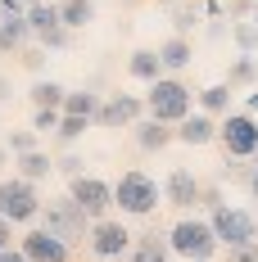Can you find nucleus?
<instances>
[{"mask_svg": "<svg viewBox=\"0 0 258 262\" xmlns=\"http://www.w3.org/2000/svg\"><path fill=\"white\" fill-rule=\"evenodd\" d=\"M158 199H163V185L141 167H131L113 181V208H123V217H150L158 208Z\"/></svg>", "mask_w": 258, "mask_h": 262, "instance_id": "f257e3e1", "label": "nucleus"}, {"mask_svg": "<svg viewBox=\"0 0 258 262\" xmlns=\"http://www.w3.org/2000/svg\"><path fill=\"white\" fill-rule=\"evenodd\" d=\"M145 100V118H158V122H168V127H177L181 118L190 113V86L186 81H177L172 73H163L158 81H150V91L141 95Z\"/></svg>", "mask_w": 258, "mask_h": 262, "instance_id": "f03ea898", "label": "nucleus"}, {"mask_svg": "<svg viewBox=\"0 0 258 262\" xmlns=\"http://www.w3.org/2000/svg\"><path fill=\"white\" fill-rule=\"evenodd\" d=\"M168 249H172V258H186V262H213V253L222 244L213 235L208 217H181L177 226L168 231Z\"/></svg>", "mask_w": 258, "mask_h": 262, "instance_id": "7ed1b4c3", "label": "nucleus"}, {"mask_svg": "<svg viewBox=\"0 0 258 262\" xmlns=\"http://www.w3.org/2000/svg\"><path fill=\"white\" fill-rule=\"evenodd\" d=\"M208 226L222 249H240V244H258V217L249 208H235V204H222V208L208 212Z\"/></svg>", "mask_w": 258, "mask_h": 262, "instance_id": "20e7f679", "label": "nucleus"}, {"mask_svg": "<svg viewBox=\"0 0 258 262\" xmlns=\"http://www.w3.org/2000/svg\"><path fill=\"white\" fill-rule=\"evenodd\" d=\"M41 231H50V235H59L64 244H77V239H86V231H91V217L64 194V199H50V204H41Z\"/></svg>", "mask_w": 258, "mask_h": 262, "instance_id": "39448f33", "label": "nucleus"}, {"mask_svg": "<svg viewBox=\"0 0 258 262\" xmlns=\"http://www.w3.org/2000/svg\"><path fill=\"white\" fill-rule=\"evenodd\" d=\"M41 194H36V185L23 181V177H9V181H0V217L5 222H14V226H27V222H36L41 217Z\"/></svg>", "mask_w": 258, "mask_h": 262, "instance_id": "423d86ee", "label": "nucleus"}, {"mask_svg": "<svg viewBox=\"0 0 258 262\" xmlns=\"http://www.w3.org/2000/svg\"><path fill=\"white\" fill-rule=\"evenodd\" d=\"M131 239L136 235H131L118 217H100V222H91V231H86V249H91L95 258H104V262H118L131 249Z\"/></svg>", "mask_w": 258, "mask_h": 262, "instance_id": "0eeeda50", "label": "nucleus"}, {"mask_svg": "<svg viewBox=\"0 0 258 262\" xmlns=\"http://www.w3.org/2000/svg\"><path fill=\"white\" fill-rule=\"evenodd\" d=\"M68 199L77 204L91 222H100V217H109V208H113V185L104 181V177H73L68 181Z\"/></svg>", "mask_w": 258, "mask_h": 262, "instance_id": "6e6552de", "label": "nucleus"}, {"mask_svg": "<svg viewBox=\"0 0 258 262\" xmlns=\"http://www.w3.org/2000/svg\"><path fill=\"white\" fill-rule=\"evenodd\" d=\"M217 140L227 145V158H254L258 154V122L254 113H227L217 122Z\"/></svg>", "mask_w": 258, "mask_h": 262, "instance_id": "1a4fd4ad", "label": "nucleus"}, {"mask_svg": "<svg viewBox=\"0 0 258 262\" xmlns=\"http://www.w3.org/2000/svg\"><path fill=\"white\" fill-rule=\"evenodd\" d=\"M200 185H204V181H200L190 167H172L168 181H163V199H168V208H181V212L200 208Z\"/></svg>", "mask_w": 258, "mask_h": 262, "instance_id": "9d476101", "label": "nucleus"}, {"mask_svg": "<svg viewBox=\"0 0 258 262\" xmlns=\"http://www.w3.org/2000/svg\"><path fill=\"white\" fill-rule=\"evenodd\" d=\"M136 118H145V100H141V95H127V91L104 95L100 113H95L100 127H127V122H136Z\"/></svg>", "mask_w": 258, "mask_h": 262, "instance_id": "9b49d317", "label": "nucleus"}, {"mask_svg": "<svg viewBox=\"0 0 258 262\" xmlns=\"http://www.w3.org/2000/svg\"><path fill=\"white\" fill-rule=\"evenodd\" d=\"M18 249H23L27 262H68V253H73V244H64L59 235H50V231H27L23 239H18Z\"/></svg>", "mask_w": 258, "mask_h": 262, "instance_id": "f8f14e48", "label": "nucleus"}, {"mask_svg": "<svg viewBox=\"0 0 258 262\" xmlns=\"http://www.w3.org/2000/svg\"><path fill=\"white\" fill-rule=\"evenodd\" d=\"M172 136H177L181 145L200 149V145H208V140H217V122H213L208 113H186L177 127H172Z\"/></svg>", "mask_w": 258, "mask_h": 262, "instance_id": "ddd939ff", "label": "nucleus"}, {"mask_svg": "<svg viewBox=\"0 0 258 262\" xmlns=\"http://www.w3.org/2000/svg\"><path fill=\"white\" fill-rule=\"evenodd\" d=\"M127 262H172V249H168V235H158V231H150V235H136L127 249Z\"/></svg>", "mask_w": 258, "mask_h": 262, "instance_id": "4468645a", "label": "nucleus"}, {"mask_svg": "<svg viewBox=\"0 0 258 262\" xmlns=\"http://www.w3.org/2000/svg\"><path fill=\"white\" fill-rule=\"evenodd\" d=\"M177 136L168 122H158V118H136V145L145 149V154H158L163 145H172Z\"/></svg>", "mask_w": 258, "mask_h": 262, "instance_id": "2eb2a0df", "label": "nucleus"}, {"mask_svg": "<svg viewBox=\"0 0 258 262\" xmlns=\"http://www.w3.org/2000/svg\"><path fill=\"white\" fill-rule=\"evenodd\" d=\"M190 59H195V50H190L186 36H168V41L158 46V63H163V73H181V68H190Z\"/></svg>", "mask_w": 258, "mask_h": 262, "instance_id": "dca6fc26", "label": "nucleus"}, {"mask_svg": "<svg viewBox=\"0 0 258 262\" xmlns=\"http://www.w3.org/2000/svg\"><path fill=\"white\" fill-rule=\"evenodd\" d=\"M27 27H32V36L36 32H50V27H64L59 23V0H27Z\"/></svg>", "mask_w": 258, "mask_h": 262, "instance_id": "f3484780", "label": "nucleus"}, {"mask_svg": "<svg viewBox=\"0 0 258 262\" xmlns=\"http://www.w3.org/2000/svg\"><path fill=\"white\" fill-rule=\"evenodd\" d=\"M14 167H18V177H23V181H46V177H50L54 172V158L50 154H41V149H32V154H18L14 158Z\"/></svg>", "mask_w": 258, "mask_h": 262, "instance_id": "a211bd4d", "label": "nucleus"}, {"mask_svg": "<svg viewBox=\"0 0 258 262\" xmlns=\"http://www.w3.org/2000/svg\"><path fill=\"white\" fill-rule=\"evenodd\" d=\"M100 100L104 95H95V91H68L64 95V113H73V118H86V122H95V113H100Z\"/></svg>", "mask_w": 258, "mask_h": 262, "instance_id": "6ab92c4d", "label": "nucleus"}, {"mask_svg": "<svg viewBox=\"0 0 258 262\" xmlns=\"http://www.w3.org/2000/svg\"><path fill=\"white\" fill-rule=\"evenodd\" d=\"M127 73L136 81H145V86H150V81H158L163 77V63H158V50H136L127 59Z\"/></svg>", "mask_w": 258, "mask_h": 262, "instance_id": "aec40b11", "label": "nucleus"}, {"mask_svg": "<svg viewBox=\"0 0 258 262\" xmlns=\"http://www.w3.org/2000/svg\"><path fill=\"white\" fill-rule=\"evenodd\" d=\"M27 41H32V27H27V18H5V23H0V54L23 50Z\"/></svg>", "mask_w": 258, "mask_h": 262, "instance_id": "412c9836", "label": "nucleus"}, {"mask_svg": "<svg viewBox=\"0 0 258 262\" xmlns=\"http://www.w3.org/2000/svg\"><path fill=\"white\" fill-rule=\"evenodd\" d=\"M200 113H231V86L227 81H213V86H204L200 91Z\"/></svg>", "mask_w": 258, "mask_h": 262, "instance_id": "4be33fe9", "label": "nucleus"}, {"mask_svg": "<svg viewBox=\"0 0 258 262\" xmlns=\"http://www.w3.org/2000/svg\"><path fill=\"white\" fill-rule=\"evenodd\" d=\"M91 18H95V5L91 0H59V23L68 27V32L73 27H86Z\"/></svg>", "mask_w": 258, "mask_h": 262, "instance_id": "5701e85b", "label": "nucleus"}, {"mask_svg": "<svg viewBox=\"0 0 258 262\" xmlns=\"http://www.w3.org/2000/svg\"><path fill=\"white\" fill-rule=\"evenodd\" d=\"M64 95H68V91H64V86H59V81H36V86H32V91H27V100H32V108H64Z\"/></svg>", "mask_w": 258, "mask_h": 262, "instance_id": "b1692460", "label": "nucleus"}, {"mask_svg": "<svg viewBox=\"0 0 258 262\" xmlns=\"http://www.w3.org/2000/svg\"><path fill=\"white\" fill-rule=\"evenodd\" d=\"M258 81V54H235L227 68V86H254Z\"/></svg>", "mask_w": 258, "mask_h": 262, "instance_id": "393cba45", "label": "nucleus"}, {"mask_svg": "<svg viewBox=\"0 0 258 262\" xmlns=\"http://www.w3.org/2000/svg\"><path fill=\"white\" fill-rule=\"evenodd\" d=\"M86 127H91L86 118H73V113H64V118H59V127H54V140H59V145H77L82 136H86Z\"/></svg>", "mask_w": 258, "mask_h": 262, "instance_id": "a878e982", "label": "nucleus"}, {"mask_svg": "<svg viewBox=\"0 0 258 262\" xmlns=\"http://www.w3.org/2000/svg\"><path fill=\"white\" fill-rule=\"evenodd\" d=\"M168 14H172V27H177V36H186L190 27L204 18V14H200V5H168Z\"/></svg>", "mask_w": 258, "mask_h": 262, "instance_id": "bb28decb", "label": "nucleus"}, {"mask_svg": "<svg viewBox=\"0 0 258 262\" xmlns=\"http://www.w3.org/2000/svg\"><path fill=\"white\" fill-rule=\"evenodd\" d=\"M249 172H254V163H249V158H227V163H222V172H217V181L245 185V181H249Z\"/></svg>", "mask_w": 258, "mask_h": 262, "instance_id": "cd10ccee", "label": "nucleus"}, {"mask_svg": "<svg viewBox=\"0 0 258 262\" xmlns=\"http://www.w3.org/2000/svg\"><path fill=\"white\" fill-rule=\"evenodd\" d=\"M231 41L240 46V54H254L258 50V27L245 18V23H231Z\"/></svg>", "mask_w": 258, "mask_h": 262, "instance_id": "c85d7f7f", "label": "nucleus"}, {"mask_svg": "<svg viewBox=\"0 0 258 262\" xmlns=\"http://www.w3.org/2000/svg\"><path fill=\"white\" fill-rule=\"evenodd\" d=\"M5 149H9L14 158L32 154V149H36V131H9V136H5Z\"/></svg>", "mask_w": 258, "mask_h": 262, "instance_id": "c756f323", "label": "nucleus"}, {"mask_svg": "<svg viewBox=\"0 0 258 262\" xmlns=\"http://www.w3.org/2000/svg\"><path fill=\"white\" fill-rule=\"evenodd\" d=\"M227 204V194H222V181H204L200 185V208L213 212V208H222Z\"/></svg>", "mask_w": 258, "mask_h": 262, "instance_id": "7c9ffc66", "label": "nucleus"}, {"mask_svg": "<svg viewBox=\"0 0 258 262\" xmlns=\"http://www.w3.org/2000/svg\"><path fill=\"white\" fill-rule=\"evenodd\" d=\"M68 41H73V32H68V27H50V32H36V46H41V50H64Z\"/></svg>", "mask_w": 258, "mask_h": 262, "instance_id": "2f4dec72", "label": "nucleus"}, {"mask_svg": "<svg viewBox=\"0 0 258 262\" xmlns=\"http://www.w3.org/2000/svg\"><path fill=\"white\" fill-rule=\"evenodd\" d=\"M46 59H50V50H41V46H23V50H18V63H23L27 73H41Z\"/></svg>", "mask_w": 258, "mask_h": 262, "instance_id": "473e14b6", "label": "nucleus"}, {"mask_svg": "<svg viewBox=\"0 0 258 262\" xmlns=\"http://www.w3.org/2000/svg\"><path fill=\"white\" fill-rule=\"evenodd\" d=\"M59 118H64V108H36V113H32V131H36V136H41V131H54Z\"/></svg>", "mask_w": 258, "mask_h": 262, "instance_id": "72a5a7b5", "label": "nucleus"}, {"mask_svg": "<svg viewBox=\"0 0 258 262\" xmlns=\"http://www.w3.org/2000/svg\"><path fill=\"white\" fill-rule=\"evenodd\" d=\"M54 172L73 181V177H82V172H86V163H82L77 154H59V158H54Z\"/></svg>", "mask_w": 258, "mask_h": 262, "instance_id": "f704fd0d", "label": "nucleus"}, {"mask_svg": "<svg viewBox=\"0 0 258 262\" xmlns=\"http://www.w3.org/2000/svg\"><path fill=\"white\" fill-rule=\"evenodd\" d=\"M227 262H258V244H240V249H227Z\"/></svg>", "mask_w": 258, "mask_h": 262, "instance_id": "c9c22d12", "label": "nucleus"}, {"mask_svg": "<svg viewBox=\"0 0 258 262\" xmlns=\"http://www.w3.org/2000/svg\"><path fill=\"white\" fill-rule=\"evenodd\" d=\"M9 244H14V222L0 217V249H9Z\"/></svg>", "mask_w": 258, "mask_h": 262, "instance_id": "e433bc0d", "label": "nucleus"}, {"mask_svg": "<svg viewBox=\"0 0 258 262\" xmlns=\"http://www.w3.org/2000/svg\"><path fill=\"white\" fill-rule=\"evenodd\" d=\"M0 262H27V258H23V249L9 244V249H0Z\"/></svg>", "mask_w": 258, "mask_h": 262, "instance_id": "4c0bfd02", "label": "nucleus"}, {"mask_svg": "<svg viewBox=\"0 0 258 262\" xmlns=\"http://www.w3.org/2000/svg\"><path fill=\"white\" fill-rule=\"evenodd\" d=\"M208 36H213V41H222V36H227V27H222V18H208Z\"/></svg>", "mask_w": 258, "mask_h": 262, "instance_id": "58836bf2", "label": "nucleus"}, {"mask_svg": "<svg viewBox=\"0 0 258 262\" xmlns=\"http://www.w3.org/2000/svg\"><path fill=\"white\" fill-rule=\"evenodd\" d=\"M245 185H249V199L258 204V163H254V172H249V181H245Z\"/></svg>", "mask_w": 258, "mask_h": 262, "instance_id": "ea45409f", "label": "nucleus"}, {"mask_svg": "<svg viewBox=\"0 0 258 262\" xmlns=\"http://www.w3.org/2000/svg\"><path fill=\"white\" fill-rule=\"evenodd\" d=\"M0 100H14V86H9V77H0Z\"/></svg>", "mask_w": 258, "mask_h": 262, "instance_id": "a19ab883", "label": "nucleus"}, {"mask_svg": "<svg viewBox=\"0 0 258 262\" xmlns=\"http://www.w3.org/2000/svg\"><path fill=\"white\" fill-rule=\"evenodd\" d=\"M245 104H249L245 113H258V91H249V100H245Z\"/></svg>", "mask_w": 258, "mask_h": 262, "instance_id": "79ce46f5", "label": "nucleus"}, {"mask_svg": "<svg viewBox=\"0 0 258 262\" xmlns=\"http://www.w3.org/2000/svg\"><path fill=\"white\" fill-rule=\"evenodd\" d=\"M5 163H9V149H5V145H0V167H5Z\"/></svg>", "mask_w": 258, "mask_h": 262, "instance_id": "37998d69", "label": "nucleus"}, {"mask_svg": "<svg viewBox=\"0 0 258 262\" xmlns=\"http://www.w3.org/2000/svg\"><path fill=\"white\" fill-rule=\"evenodd\" d=\"M249 23H254V27H258V5H254V9H249Z\"/></svg>", "mask_w": 258, "mask_h": 262, "instance_id": "c03bdc74", "label": "nucleus"}, {"mask_svg": "<svg viewBox=\"0 0 258 262\" xmlns=\"http://www.w3.org/2000/svg\"><path fill=\"white\" fill-rule=\"evenodd\" d=\"M249 5H258V0H249Z\"/></svg>", "mask_w": 258, "mask_h": 262, "instance_id": "a18cd8bd", "label": "nucleus"}, {"mask_svg": "<svg viewBox=\"0 0 258 262\" xmlns=\"http://www.w3.org/2000/svg\"><path fill=\"white\" fill-rule=\"evenodd\" d=\"M254 158H258V154H254Z\"/></svg>", "mask_w": 258, "mask_h": 262, "instance_id": "49530a36", "label": "nucleus"}]
</instances>
